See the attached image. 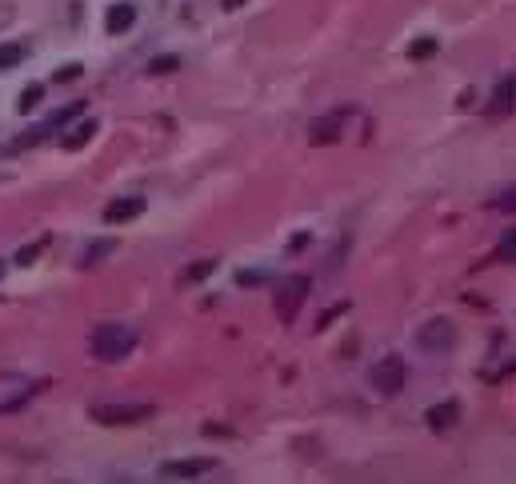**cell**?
I'll return each mask as SVG.
<instances>
[{"instance_id": "obj_2", "label": "cell", "mask_w": 516, "mask_h": 484, "mask_svg": "<svg viewBox=\"0 0 516 484\" xmlns=\"http://www.w3.org/2000/svg\"><path fill=\"white\" fill-rule=\"evenodd\" d=\"M152 404H92V420L104 428H128V424H144L152 420Z\"/></svg>"}, {"instance_id": "obj_3", "label": "cell", "mask_w": 516, "mask_h": 484, "mask_svg": "<svg viewBox=\"0 0 516 484\" xmlns=\"http://www.w3.org/2000/svg\"><path fill=\"white\" fill-rule=\"evenodd\" d=\"M405 376H408V368H405V361L400 356H385V361L373 368V384L380 388V396H396L400 388H405Z\"/></svg>"}, {"instance_id": "obj_22", "label": "cell", "mask_w": 516, "mask_h": 484, "mask_svg": "<svg viewBox=\"0 0 516 484\" xmlns=\"http://www.w3.org/2000/svg\"><path fill=\"white\" fill-rule=\"evenodd\" d=\"M340 313H348V304H336V308H328V313L320 316V324H316V328H328V324H333V321H336V316H340Z\"/></svg>"}, {"instance_id": "obj_4", "label": "cell", "mask_w": 516, "mask_h": 484, "mask_svg": "<svg viewBox=\"0 0 516 484\" xmlns=\"http://www.w3.org/2000/svg\"><path fill=\"white\" fill-rule=\"evenodd\" d=\"M420 348H428V353H445V348H452L456 344V328L452 321H445V316H436V321H428L425 328H420Z\"/></svg>"}, {"instance_id": "obj_7", "label": "cell", "mask_w": 516, "mask_h": 484, "mask_svg": "<svg viewBox=\"0 0 516 484\" xmlns=\"http://www.w3.org/2000/svg\"><path fill=\"white\" fill-rule=\"evenodd\" d=\"M141 212H144L141 196H124V201H112L108 208H104V221H108V224H124V221H136Z\"/></svg>"}, {"instance_id": "obj_1", "label": "cell", "mask_w": 516, "mask_h": 484, "mask_svg": "<svg viewBox=\"0 0 516 484\" xmlns=\"http://www.w3.org/2000/svg\"><path fill=\"white\" fill-rule=\"evenodd\" d=\"M92 356L96 361H104V364H112V361H124V356L136 348V333L132 328H121V324H104V328H96L92 333Z\"/></svg>"}, {"instance_id": "obj_5", "label": "cell", "mask_w": 516, "mask_h": 484, "mask_svg": "<svg viewBox=\"0 0 516 484\" xmlns=\"http://www.w3.org/2000/svg\"><path fill=\"white\" fill-rule=\"evenodd\" d=\"M304 296H308V281H304V276H288L280 296H276V316H280V321H293Z\"/></svg>"}, {"instance_id": "obj_10", "label": "cell", "mask_w": 516, "mask_h": 484, "mask_svg": "<svg viewBox=\"0 0 516 484\" xmlns=\"http://www.w3.org/2000/svg\"><path fill=\"white\" fill-rule=\"evenodd\" d=\"M456 416H460V408H456V404L448 400V404H432V408L425 413V420H428V428L445 433V428H452V424H456Z\"/></svg>"}, {"instance_id": "obj_24", "label": "cell", "mask_w": 516, "mask_h": 484, "mask_svg": "<svg viewBox=\"0 0 516 484\" xmlns=\"http://www.w3.org/2000/svg\"><path fill=\"white\" fill-rule=\"evenodd\" d=\"M472 96H476V89H465V92H460V109H468V104H472Z\"/></svg>"}, {"instance_id": "obj_25", "label": "cell", "mask_w": 516, "mask_h": 484, "mask_svg": "<svg viewBox=\"0 0 516 484\" xmlns=\"http://www.w3.org/2000/svg\"><path fill=\"white\" fill-rule=\"evenodd\" d=\"M241 4H244V0H221V9H224V12H236Z\"/></svg>"}, {"instance_id": "obj_15", "label": "cell", "mask_w": 516, "mask_h": 484, "mask_svg": "<svg viewBox=\"0 0 516 484\" xmlns=\"http://www.w3.org/2000/svg\"><path fill=\"white\" fill-rule=\"evenodd\" d=\"M213 268H221V264H216V261H196V264H188L184 284H196V281H204V276H213Z\"/></svg>"}, {"instance_id": "obj_21", "label": "cell", "mask_w": 516, "mask_h": 484, "mask_svg": "<svg viewBox=\"0 0 516 484\" xmlns=\"http://www.w3.org/2000/svg\"><path fill=\"white\" fill-rule=\"evenodd\" d=\"M41 248H44V241H41V244H32V248H21V253H16V264H32L36 256H41Z\"/></svg>"}, {"instance_id": "obj_12", "label": "cell", "mask_w": 516, "mask_h": 484, "mask_svg": "<svg viewBox=\"0 0 516 484\" xmlns=\"http://www.w3.org/2000/svg\"><path fill=\"white\" fill-rule=\"evenodd\" d=\"M92 132H96V121H81L69 136H64V148H84V144L92 141Z\"/></svg>"}, {"instance_id": "obj_18", "label": "cell", "mask_w": 516, "mask_h": 484, "mask_svg": "<svg viewBox=\"0 0 516 484\" xmlns=\"http://www.w3.org/2000/svg\"><path fill=\"white\" fill-rule=\"evenodd\" d=\"M81 76H84L81 64H64V69L52 72V81H56V84H72V81H81Z\"/></svg>"}, {"instance_id": "obj_23", "label": "cell", "mask_w": 516, "mask_h": 484, "mask_svg": "<svg viewBox=\"0 0 516 484\" xmlns=\"http://www.w3.org/2000/svg\"><path fill=\"white\" fill-rule=\"evenodd\" d=\"M236 284H244V288H248V284H264V273H248V268H244V273H236Z\"/></svg>"}, {"instance_id": "obj_20", "label": "cell", "mask_w": 516, "mask_h": 484, "mask_svg": "<svg viewBox=\"0 0 516 484\" xmlns=\"http://www.w3.org/2000/svg\"><path fill=\"white\" fill-rule=\"evenodd\" d=\"M108 248H112V241H101V244H92L88 253L81 256V264H84V268H88V264H96V261H101L104 253H108Z\"/></svg>"}, {"instance_id": "obj_14", "label": "cell", "mask_w": 516, "mask_h": 484, "mask_svg": "<svg viewBox=\"0 0 516 484\" xmlns=\"http://www.w3.org/2000/svg\"><path fill=\"white\" fill-rule=\"evenodd\" d=\"M408 56L413 61H428V56H436V36H420V41L408 44Z\"/></svg>"}, {"instance_id": "obj_8", "label": "cell", "mask_w": 516, "mask_h": 484, "mask_svg": "<svg viewBox=\"0 0 516 484\" xmlns=\"http://www.w3.org/2000/svg\"><path fill=\"white\" fill-rule=\"evenodd\" d=\"M216 460H208V456H196V460H168L161 464V476H168V480H176V476H201L208 473Z\"/></svg>"}, {"instance_id": "obj_6", "label": "cell", "mask_w": 516, "mask_h": 484, "mask_svg": "<svg viewBox=\"0 0 516 484\" xmlns=\"http://www.w3.org/2000/svg\"><path fill=\"white\" fill-rule=\"evenodd\" d=\"M344 116H353V109H348V112L340 109V112H333V116H320V121L308 124V136H313V144H336V141H340Z\"/></svg>"}, {"instance_id": "obj_17", "label": "cell", "mask_w": 516, "mask_h": 484, "mask_svg": "<svg viewBox=\"0 0 516 484\" xmlns=\"http://www.w3.org/2000/svg\"><path fill=\"white\" fill-rule=\"evenodd\" d=\"M41 101H44V84H29V89L21 92V112H32Z\"/></svg>"}, {"instance_id": "obj_13", "label": "cell", "mask_w": 516, "mask_h": 484, "mask_svg": "<svg viewBox=\"0 0 516 484\" xmlns=\"http://www.w3.org/2000/svg\"><path fill=\"white\" fill-rule=\"evenodd\" d=\"M512 89H516V84H512V76H508V81H500V84H496V96H492V112H508V109H512Z\"/></svg>"}, {"instance_id": "obj_16", "label": "cell", "mask_w": 516, "mask_h": 484, "mask_svg": "<svg viewBox=\"0 0 516 484\" xmlns=\"http://www.w3.org/2000/svg\"><path fill=\"white\" fill-rule=\"evenodd\" d=\"M176 69H181V56H152V64H148L152 76H168Z\"/></svg>"}, {"instance_id": "obj_26", "label": "cell", "mask_w": 516, "mask_h": 484, "mask_svg": "<svg viewBox=\"0 0 516 484\" xmlns=\"http://www.w3.org/2000/svg\"><path fill=\"white\" fill-rule=\"evenodd\" d=\"M0 276H4V261H0Z\"/></svg>"}, {"instance_id": "obj_19", "label": "cell", "mask_w": 516, "mask_h": 484, "mask_svg": "<svg viewBox=\"0 0 516 484\" xmlns=\"http://www.w3.org/2000/svg\"><path fill=\"white\" fill-rule=\"evenodd\" d=\"M496 256H500V261H508V264L516 261V232H512V228L505 232V241H500V248H496Z\"/></svg>"}, {"instance_id": "obj_11", "label": "cell", "mask_w": 516, "mask_h": 484, "mask_svg": "<svg viewBox=\"0 0 516 484\" xmlns=\"http://www.w3.org/2000/svg\"><path fill=\"white\" fill-rule=\"evenodd\" d=\"M24 56H29V44H21V41L0 44V72H4V69H16Z\"/></svg>"}, {"instance_id": "obj_9", "label": "cell", "mask_w": 516, "mask_h": 484, "mask_svg": "<svg viewBox=\"0 0 516 484\" xmlns=\"http://www.w3.org/2000/svg\"><path fill=\"white\" fill-rule=\"evenodd\" d=\"M132 24H136V9H132V4H112V9L104 12V29H108L112 36L128 32Z\"/></svg>"}]
</instances>
